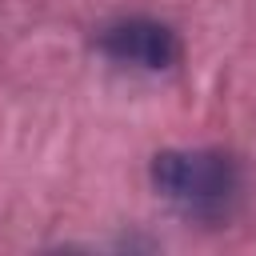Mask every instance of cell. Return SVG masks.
<instances>
[{"mask_svg": "<svg viewBox=\"0 0 256 256\" xmlns=\"http://www.w3.org/2000/svg\"><path fill=\"white\" fill-rule=\"evenodd\" d=\"M152 188L188 220H224L240 196V168L216 148H164L152 156Z\"/></svg>", "mask_w": 256, "mask_h": 256, "instance_id": "6da1fadb", "label": "cell"}, {"mask_svg": "<svg viewBox=\"0 0 256 256\" xmlns=\"http://www.w3.org/2000/svg\"><path fill=\"white\" fill-rule=\"evenodd\" d=\"M96 44L108 60L140 68V72H168L180 60V36L148 16H128L116 24H104L96 32Z\"/></svg>", "mask_w": 256, "mask_h": 256, "instance_id": "7a4b0ae2", "label": "cell"}]
</instances>
